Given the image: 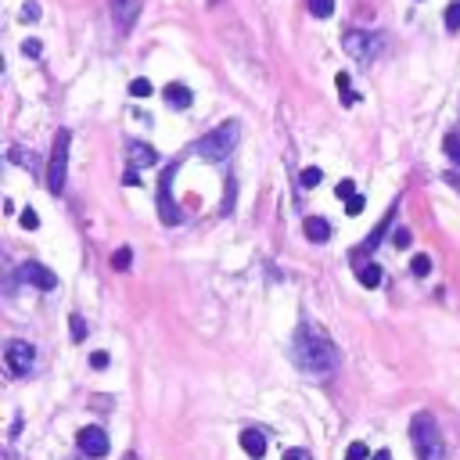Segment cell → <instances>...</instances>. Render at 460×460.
Segmentation results:
<instances>
[{
  "label": "cell",
  "instance_id": "9c48e42d",
  "mask_svg": "<svg viewBox=\"0 0 460 460\" xmlns=\"http://www.w3.org/2000/svg\"><path fill=\"white\" fill-rule=\"evenodd\" d=\"M144 8V0H112V22L119 33H130L133 22H137V15Z\"/></svg>",
  "mask_w": 460,
  "mask_h": 460
},
{
  "label": "cell",
  "instance_id": "4dcf8cb0",
  "mask_svg": "<svg viewBox=\"0 0 460 460\" xmlns=\"http://www.w3.org/2000/svg\"><path fill=\"white\" fill-rule=\"evenodd\" d=\"M40 51H44V47H40V40H26V44H22V54H29V58H36Z\"/></svg>",
  "mask_w": 460,
  "mask_h": 460
},
{
  "label": "cell",
  "instance_id": "3957f363",
  "mask_svg": "<svg viewBox=\"0 0 460 460\" xmlns=\"http://www.w3.org/2000/svg\"><path fill=\"white\" fill-rule=\"evenodd\" d=\"M238 137H241V126H238L234 119H227V122H220L216 130H208V133L195 144V151H198V158H205V162H223V158H230V151H234Z\"/></svg>",
  "mask_w": 460,
  "mask_h": 460
},
{
  "label": "cell",
  "instance_id": "7a4b0ae2",
  "mask_svg": "<svg viewBox=\"0 0 460 460\" xmlns=\"http://www.w3.org/2000/svg\"><path fill=\"white\" fill-rule=\"evenodd\" d=\"M410 443L417 450V460H446V443H443V435H438V425H435L432 413H413Z\"/></svg>",
  "mask_w": 460,
  "mask_h": 460
},
{
  "label": "cell",
  "instance_id": "d6986e66",
  "mask_svg": "<svg viewBox=\"0 0 460 460\" xmlns=\"http://www.w3.org/2000/svg\"><path fill=\"white\" fill-rule=\"evenodd\" d=\"M69 331H72V342H83V338H87V320H83L79 313H72V317H69Z\"/></svg>",
  "mask_w": 460,
  "mask_h": 460
},
{
  "label": "cell",
  "instance_id": "603a6c76",
  "mask_svg": "<svg viewBox=\"0 0 460 460\" xmlns=\"http://www.w3.org/2000/svg\"><path fill=\"white\" fill-rule=\"evenodd\" d=\"M130 97H151V83L148 79H133L130 83Z\"/></svg>",
  "mask_w": 460,
  "mask_h": 460
},
{
  "label": "cell",
  "instance_id": "484cf974",
  "mask_svg": "<svg viewBox=\"0 0 460 460\" xmlns=\"http://www.w3.org/2000/svg\"><path fill=\"white\" fill-rule=\"evenodd\" d=\"M446 155H450L453 162H460V137H457V133L446 137Z\"/></svg>",
  "mask_w": 460,
  "mask_h": 460
},
{
  "label": "cell",
  "instance_id": "836d02e7",
  "mask_svg": "<svg viewBox=\"0 0 460 460\" xmlns=\"http://www.w3.org/2000/svg\"><path fill=\"white\" fill-rule=\"evenodd\" d=\"M122 183H126V187H140V176H137V170H133V165L126 170V176H122Z\"/></svg>",
  "mask_w": 460,
  "mask_h": 460
},
{
  "label": "cell",
  "instance_id": "5bb4252c",
  "mask_svg": "<svg viewBox=\"0 0 460 460\" xmlns=\"http://www.w3.org/2000/svg\"><path fill=\"white\" fill-rule=\"evenodd\" d=\"M302 230H306V238H309V241H317V245H324V241L331 238V223H327L324 216H306Z\"/></svg>",
  "mask_w": 460,
  "mask_h": 460
},
{
  "label": "cell",
  "instance_id": "52a82bcc",
  "mask_svg": "<svg viewBox=\"0 0 460 460\" xmlns=\"http://www.w3.org/2000/svg\"><path fill=\"white\" fill-rule=\"evenodd\" d=\"M76 446L83 457H90V460H101L104 453H108V435H104L101 428H83L76 435Z\"/></svg>",
  "mask_w": 460,
  "mask_h": 460
},
{
  "label": "cell",
  "instance_id": "8992f818",
  "mask_svg": "<svg viewBox=\"0 0 460 460\" xmlns=\"http://www.w3.org/2000/svg\"><path fill=\"white\" fill-rule=\"evenodd\" d=\"M4 363H8V370L15 374V378H26V374L33 370V363H36V349L29 342H22V338H15L4 349Z\"/></svg>",
  "mask_w": 460,
  "mask_h": 460
},
{
  "label": "cell",
  "instance_id": "9a60e30c",
  "mask_svg": "<svg viewBox=\"0 0 460 460\" xmlns=\"http://www.w3.org/2000/svg\"><path fill=\"white\" fill-rule=\"evenodd\" d=\"M356 281L363 288H378L381 284V266L378 263H356Z\"/></svg>",
  "mask_w": 460,
  "mask_h": 460
},
{
  "label": "cell",
  "instance_id": "d6a6232c",
  "mask_svg": "<svg viewBox=\"0 0 460 460\" xmlns=\"http://www.w3.org/2000/svg\"><path fill=\"white\" fill-rule=\"evenodd\" d=\"M11 158H15V162H22V165H29V170H33V165H36V158H33V155H22V151H18V148H11Z\"/></svg>",
  "mask_w": 460,
  "mask_h": 460
},
{
  "label": "cell",
  "instance_id": "ba28073f",
  "mask_svg": "<svg viewBox=\"0 0 460 460\" xmlns=\"http://www.w3.org/2000/svg\"><path fill=\"white\" fill-rule=\"evenodd\" d=\"M170 180H173V170H165V176H162V183H158V220H162L165 227H176V223L183 220V213L173 205V198H170Z\"/></svg>",
  "mask_w": 460,
  "mask_h": 460
},
{
  "label": "cell",
  "instance_id": "d590c367",
  "mask_svg": "<svg viewBox=\"0 0 460 460\" xmlns=\"http://www.w3.org/2000/svg\"><path fill=\"white\" fill-rule=\"evenodd\" d=\"M370 460H392V453H388V450H378V453H374Z\"/></svg>",
  "mask_w": 460,
  "mask_h": 460
},
{
  "label": "cell",
  "instance_id": "83f0119b",
  "mask_svg": "<svg viewBox=\"0 0 460 460\" xmlns=\"http://www.w3.org/2000/svg\"><path fill=\"white\" fill-rule=\"evenodd\" d=\"M392 241H395V248H410V245H413V238H410V230H406V227L395 230V238H392Z\"/></svg>",
  "mask_w": 460,
  "mask_h": 460
},
{
  "label": "cell",
  "instance_id": "8d00e7d4",
  "mask_svg": "<svg viewBox=\"0 0 460 460\" xmlns=\"http://www.w3.org/2000/svg\"><path fill=\"white\" fill-rule=\"evenodd\" d=\"M122 460H137V457H133V453H126V457H122Z\"/></svg>",
  "mask_w": 460,
  "mask_h": 460
},
{
  "label": "cell",
  "instance_id": "f546056e",
  "mask_svg": "<svg viewBox=\"0 0 460 460\" xmlns=\"http://www.w3.org/2000/svg\"><path fill=\"white\" fill-rule=\"evenodd\" d=\"M90 367H94V370H104V367H108V352H94V356H90Z\"/></svg>",
  "mask_w": 460,
  "mask_h": 460
},
{
  "label": "cell",
  "instance_id": "7402d4cb",
  "mask_svg": "<svg viewBox=\"0 0 460 460\" xmlns=\"http://www.w3.org/2000/svg\"><path fill=\"white\" fill-rule=\"evenodd\" d=\"M320 180H324V173L317 170V165H309V170H302V176H299V183H302V187H317Z\"/></svg>",
  "mask_w": 460,
  "mask_h": 460
},
{
  "label": "cell",
  "instance_id": "8fae6325",
  "mask_svg": "<svg viewBox=\"0 0 460 460\" xmlns=\"http://www.w3.org/2000/svg\"><path fill=\"white\" fill-rule=\"evenodd\" d=\"M241 450L252 460H263L266 457V432L263 428H245L241 432Z\"/></svg>",
  "mask_w": 460,
  "mask_h": 460
},
{
  "label": "cell",
  "instance_id": "1f68e13d",
  "mask_svg": "<svg viewBox=\"0 0 460 460\" xmlns=\"http://www.w3.org/2000/svg\"><path fill=\"white\" fill-rule=\"evenodd\" d=\"M22 18H26V22H36V18H40V8L33 4V0H29V4L22 8Z\"/></svg>",
  "mask_w": 460,
  "mask_h": 460
},
{
  "label": "cell",
  "instance_id": "e0dca14e",
  "mask_svg": "<svg viewBox=\"0 0 460 460\" xmlns=\"http://www.w3.org/2000/svg\"><path fill=\"white\" fill-rule=\"evenodd\" d=\"M130 263H133V248L122 245L119 252H112V270H130Z\"/></svg>",
  "mask_w": 460,
  "mask_h": 460
},
{
  "label": "cell",
  "instance_id": "44dd1931",
  "mask_svg": "<svg viewBox=\"0 0 460 460\" xmlns=\"http://www.w3.org/2000/svg\"><path fill=\"white\" fill-rule=\"evenodd\" d=\"M446 29L450 33H460V0H453V4L446 8Z\"/></svg>",
  "mask_w": 460,
  "mask_h": 460
},
{
  "label": "cell",
  "instance_id": "e575fe53",
  "mask_svg": "<svg viewBox=\"0 0 460 460\" xmlns=\"http://www.w3.org/2000/svg\"><path fill=\"white\" fill-rule=\"evenodd\" d=\"M284 460H313V457H309L306 450H288V453H284Z\"/></svg>",
  "mask_w": 460,
  "mask_h": 460
},
{
  "label": "cell",
  "instance_id": "d4e9b609",
  "mask_svg": "<svg viewBox=\"0 0 460 460\" xmlns=\"http://www.w3.org/2000/svg\"><path fill=\"white\" fill-rule=\"evenodd\" d=\"M363 205H367V202H363L360 195H352V198H345V213H349V216H360Z\"/></svg>",
  "mask_w": 460,
  "mask_h": 460
},
{
  "label": "cell",
  "instance_id": "277c9868",
  "mask_svg": "<svg viewBox=\"0 0 460 460\" xmlns=\"http://www.w3.org/2000/svg\"><path fill=\"white\" fill-rule=\"evenodd\" d=\"M69 144L72 133L69 130H58L54 133V151H51V165H47V191L61 195L65 191V176H69Z\"/></svg>",
  "mask_w": 460,
  "mask_h": 460
},
{
  "label": "cell",
  "instance_id": "4fadbf2b",
  "mask_svg": "<svg viewBox=\"0 0 460 460\" xmlns=\"http://www.w3.org/2000/svg\"><path fill=\"white\" fill-rule=\"evenodd\" d=\"M165 104H170V108H176V112H183V108H191V90L183 87V83H170V87H165Z\"/></svg>",
  "mask_w": 460,
  "mask_h": 460
},
{
  "label": "cell",
  "instance_id": "5b68a950",
  "mask_svg": "<svg viewBox=\"0 0 460 460\" xmlns=\"http://www.w3.org/2000/svg\"><path fill=\"white\" fill-rule=\"evenodd\" d=\"M345 51L356 58V61H363V65H370L374 58H381V51H385V40L378 36V33H363V29H352V33H345Z\"/></svg>",
  "mask_w": 460,
  "mask_h": 460
},
{
  "label": "cell",
  "instance_id": "ffe728a7",
  "mask_svg": "<svg viewBox=\"0 0 460 460\" xmlns=\"http://www.w3.org/2000/svg\"><path fill=\"white\" fill-rule=\"evenodd\" d=\"M410 270H413V277H428L432 274V256H413Z\"/></svg>",
  "mask_w": 460,
  "mask_h": 460
},
{
  "label": "cell",
  "instance_id": "7c38bea8",
  "mask_svg": "<svg viewBox=\"0 0 460 460\" xmlns=\"http://www.w3.org/2000/svg\"><path fill=\"white\" fill-rule=\"evenodd\" d=\"M158 162V151L151 144H140V140H130V165L133 170H148V165Z\"/></svg>",
  "mask_w": 460,
  "mask_h": 460
},
{
  "label": "cell",
  "instance_id": "cb8c5ba5",
  "mask_svg": "<svg viewBox=\"0 0 460 460\" xmlns=\"http://www.w3.org/2000/svg\"><path fill=\"white\" fill-rule=\"evenodd\" d=\"M345 460H370V450H367L363 443H352V446L345 450Z\"/></svg>",
  "mask_w": 460,
  "mask_h": 460
},
{
  "label": "cell",
  "instance_id": "4316f807",
  "mask_svg": "<svg viewBox=\"0 0 460 460\" xmlns=\"http://www.w3.org/2000/svg\"><path fill=\"white\" fill-rule=\"evenodd\" d=\"M334 191H338V198L345 202V198L356 195V183H352V180H338V187H334Z\"/></svg>",
  "mask_w": 460,
  "mask_h": 460
},
{
  "label": "cell",
  "instance_id": "6da1fadb",
  "mask_svg": "<svg viewBox=\"0 0 460 460\" xmlns=\"http://www.w3.org/2000/svg\"><path fill=\"white\" fill-rule=\"evenodd\" d=\"M291 360H295V367L302 374H309V378H331L342 363V352L327 338L324 327L302 324L295 331V338H291Z\"/></svg>",
  "mask_w": 460,
  "mask_h": 460
},
{
  "label": "cell",
  "instance_id": "30bf717a",
  "mask_svg": "<svg viewBox=\"0 0 460 460\" xmlns=\"http://www.w3.org/2000/svg\"><path fill=\"white\" fill-rule=\"evenodd\" d=\"M22 281H29V284L40 288V291H54V288H58V277L51 274L44 263H22Z\"/></svg>",
  "mask_w": 460,
  "mask_h": 460
},
{
  "label": "cell",
  "instance_id": "f1b7e54d",
  "mask_svg": "<svg viewBox=\"0 0 460 460\" xmlns=\"http://www.w3.org/2000/svg\"><path fill=\"white\" fill-rule=\"evenodd\" d=\"M22 227H26V230H36V227H40V216L33 213V208H26V213H22Z\"/></svg>",
  "mask_w": 460,
  "mask_h": 460
},
{
  "label": "cell",
  "instance_id": "2e32d148",
  "mask_svg": "<svg viewBox=\"0 0 460 460\" xmlns=\"http://www.w3.org/2000/svg\"><path fill=\"white\" fill-rule=\"evenodd\" d=\"M309 15L313 18H331L334 15V0H309Z\"/></svg>",
  "mask_w": 460,
  "mask_h": 460
},
{
  "label": "cell",
  "instance_id": "ac0fdd59",
  "mask_svg": "<svg viewBox=\"0 0 460 460\" xmlns=\"http://www.w3.org/2000/svg\"><path fill=\"white\" fill-rule=\"evenodd\" d=\"M334 83H338V90H342V104H352V101H356V94L349 90V87H352L349 72H338V76H334Z\"/></svg>",
  "mask_w": 460,
  "mask_h": 460
}]
</instances>
